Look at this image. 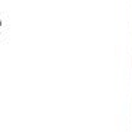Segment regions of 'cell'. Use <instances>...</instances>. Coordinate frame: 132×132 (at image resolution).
<instances>
[{
	"instance_id": "cell-1",
	"label": "cell",
	"mask_w": 132,
	"mask_h": 132,
	"mask_svg": "<svg viewBox=\"0 0 132 132\" xmlns=\"http://www.w3.org/2000/svg\"><path fill=\"white\" fill-rule=\"evenodd\" d=\"M0 26H2V20H0Z\"/></svg>"
}]
</instances>
